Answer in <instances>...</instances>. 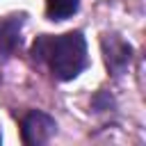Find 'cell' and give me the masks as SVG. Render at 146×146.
<instances>
[{
	"mask_svg": "<svg viewBox=\"0 0 146 146\" xmlns=\"http://www.w3.org/2000/svg\"><path fill=\"white\" fill-rule=\"evenodd\" d=\"M55 132H57V121L41 110H30L21 119V137H23V144L27 146H41L50 141Z\"/></svg>",
	"mask_w": 146,
	"mask_h": 146,
	"instance_id": "cell-2",
	"label": "cell"
},
{
	"mask_svg": "<svg viewBox=\"0 0 146 146\" xmlns=\"http://www.w3.org/2000/svg\"><path fill=\"white\" fill-rule=\"evenodd\" d=\"M25 25V14H11L0 18V52L11 57L21 48V32Z\"/></svg>",
	"mask_w": 146,
	"mask_h": 146,
	"instance_id": "cell-4",
	"label": "cell"
},
{
	"mask_svg": "<svg viewBox=\"0 0 146 146\" xmlns=\"http://www.w3.org/2000/svg\"><path fill=\"white\" fill-rule=\"evenodd\" d=\"M80 9V0H46V14L50 21L71 18Z\"/></svg>",
	"mask_w": 146,
	"mask_h": 146,
	"instance_id": "cell-5",
	"label": "cell"
},
{
	"mask_svg": "<svg viewBox=\"0 0 146 146\" xmlns=\"http://www.w3.org/2000/svg\"><path fill=\"white\" fill-rule=\"evenodd\" d=\"M100 46H103V57H105L107 71L114 78L123 75L128 71V66L132 64V46L125 43L116 34H105L103 41H100Z\"/></svg>",
	"mask_w": 146,
	"mask_h": 146,
	"instance_id": "cell-3",
	"label": "cell"
},
{
	"mask_svg": "<svg viewBox=\"0 0 146 146\" xmlns=\"http://www.w3.org/2000/svg\"><path fill=\"white\" fill-rule=\"evenodd\" d=\"M32 59L48 64L57 80H73L87 66V41L80 30L59 36L41 34L32 43Z\"/></svg>",
	"mask_w": 146,
	"mask_h": 146,
	"instance_id": "cell-1",
	"label": "cell"
},
{
	"mask_svg": "<svg viewBox=\"0 0 146 146\" xmlns=\"http://www.w3.org/2000/svg\"><path fill=\"white\" fill-rule=\"evenodd\" d=\"M0 141H2V135H0Z\"/></svg>",
	"mask_w": 146,
	"mask_h": 146,
	"instance_id": "cell-6",
	"label": "cell"
}]
</instances>
